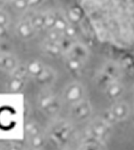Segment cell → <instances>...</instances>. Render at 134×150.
<instances>
[{
  "label": "cell",
  "mask_w": 134,
  "mask_h": 150,
  "mask_svg": "<svg viewBox=\"0 0 134 150\" xmlns=\"http://www.w3.org/2000/svg\"><path fill=\"white\" fill-rule=\"evenodd\" d=\"M101 42L134 61V0H80Z\"/></svg>",
  "instance_id": "cell-1"
},
{
  "label": "cell",
  "mask_w": 134,
  "mask_h": 150,
  "mask_svg": "<svg viewBox=\"0 0 134 150\" xmlns=\"http://www.w3.org/2000/svg\"><path fill=\"white\" fill-rule=\"evenodd\" d=\"M84 96L85 89L80 82H70L63 92V100L70 105L82 101Z\"/></svg>",
  "instance_id": "cell-2"
},
{
  "label": "cell",
  "mask_w": 134,
  "mask_h": 150,
  "mask_svg": "<svg viewBox=\"0 0 134 150\" xmlns=\"http://www.w3.org/2000/svg\"><path fill=\"white\" fill-rule=\"evenodd\" d=\"M91 105L87 100L83 99L80 102L75 103L73 105H71V117H73L75 120L82 121V120L87 119L88 117H90L91 115Z\"/></svg>",
  "instance_id": "cell-3"
},
{
  "label": "cell",
  "mask_w": 134,
  "mask_h": 150,
  "mask_svg": "<svg viewBox=\"0 0 134 150\" xmlns=\"http://www.w3.org/2000/svg\"><path fill=\"white\" fill-rule=\"evenodd\" d=\"M16 33L22 40H31L36 35V29L29 20H22L16 26Z\"/></svg>",
  "instance_id": "cell-4"
},
{
  "label": "cell",
  "mask_w": 134,
  "mask_h": 150,
  "mask_svg": "<svg viewBox=\"0 0 134 150\" xmlns=\"http://www.w3.org/2000/svg\"><path fill=\"white\" fill-rule=\"evenodd\" d=\"M109 123H107L104 119L95 120L89 127V131L93 138L97 139H103L108 134L109 131Z\"/></svg>",
  "instance_id": "cell-5"
},
{
  "label": "cell",
  "mask_w": 134,
  "mask_h": 150,
  "mask_svg": "<svg viewBox=\"0 0 134 150\" xmlns=\"http://www.w3.org/2000/svg\"><path fill=\"white\" fill-rule=\"evenodd\" d=\"M110 110L113 114V116H114V118H115V120L118 122V121H124V120H126L129 117L131 108H130L128 103L120 101V102L114 103L111 106Z\"/></svg>",
  "instance_id": "cell-6"
},
{
  "label": "cell",
  "mask_w": 134,
  "mask_h": 150,
  "mask_svg": "<svg viewBox=\"0 0 134 150\" xmlns=\"http://www.w3.org/2000/svg\"><path fill=\"white\" fill-rule=\"evenodd\" d=\"M124 93V86L118 80L113 79L108 83L106 88H105V94L109 99L115 100L118 99Z\"/></svg>",
  "instance_id": "cell-7"
},
{
  "label": "cell",
  "mask_w": 134,
  "mask_h": 150,
  "mask_svg": "<svg viewBox=\"0 0 134 150\" xmlns=\"http://www.w3.org/2000/svg\"><path fill=\"white\" fill-rule=\"evenodd\" d=\"M18 67V62L14 55L9 53H0V70L13 72Z\"/></svg>",
  "instance_id": "cell-8"
},
{
  "label": "cell",
  "mask_w": 134,
  "mask_h": 150,
  "mask_svg": "<svg viewBox=\"0 0 134 150\" xmlns=\"http://www.w3.org/2000/svg\"><path fill=\"white\" fill-rule=\"evenodd\" d=\"M25 88L24 78L12 76L6 83V90L9 93H21Z\"/></svg>",
  "instance_id": "cell-9"
},
{
  "label": "cell",
  "mask_w": 134,
  "mask_h": 150,
  "mask_svg": "<svg viewBox=\"0 0 134 150\" xmlns=\"http://www.w3.org/2000/svg\"><path fill=\"white\" fill-rule=\"evenodd\" d=\"M68 55L77 57V59L84 62L88 56V50L86 49V47L84 45L80 44V43H73L71 48L68 50Z\"/></svg>",
  "instance_id": "cell-10"
},
{
  "label": "cell",
  "mask_w": 134,
  "mask_h": 150,
  "mask_svg": "<svg viewBox=\"0 0 134 150\" xmlns=\"http://www.w3.org/2000/svg\"><path fill=\"white\" fill-rule=\"evenodd\" d=\"M36 81L39 84L42 86H46V84H50L54 79V72L50 68L45 67L44 70L38 75L37 77H35Z\"/></svg>",
  "instance_id": "cell-11"
},
{
  "label": "cell",
  "mask_w": 134,
  "mask_h": 150,
  "mask_svg": "<svg viewBox=\"0 0 134 150\" xmlns=\"http://www.w3.org/2000/svg\"><path fill=\"white\" fill-rule=\"evenodd\" d=\"M44 65L41 63L40 61L35 59V61H31L29 63L26 64V69H27V74L33 77H37L38 75L40 74L43 70H44Z\"/></svg>",
  "instance_id": "cell-12"
},
{
  "label": "cell",
  "mask_w": 134,
  "mask_h": 150,
  "mask_svg": "<svg viewBox=\"0 0 134 150\" xmlns=\"http://www.w3.org/2000/svg\"><path fill=\"white\" fill-rule=\"evenodd\" d=\"M42 47H43V50L50 56H58L63 51L59 43L50 42V41H48V40H46L43 43Z\"/></svg>",
  "instance_id": "cell-13"
},
{
  "label": "cell",
  "mask_w": 134,
  "mask_h": 150,
  "mask_svg": "<svg viewBox=\"0 0 134 150\" xmlns=\"http://www.w3.org/2000/svg\"><path fill=\"white\" fill-rule=\"evenodd\" d=\"M29 22L32 23L33 27L36 29V31L42 30L44 29V14L42 13H34L31 17H29Z\"/></svg>",
  "instance_id": "cell-14"
},
{
  "label": "cell",
  "mask_w": 134,
  "mask_h": 150,
  "mask_svg": "<svg viewBox=\"0 0 134 150\" xmlns=\"http://www.w3.org/2000/svg\"><path fill=\"white\" fill-rule=\"evenodd\" d=\"M56 96L50 92H43L39 97V108L41 110H44L46 106H48L54 100H56Z\"/></svg>",
  "instance_id": "cell-15"
},
{
  "label": "cell",
  "mask_w": 134,
  "mask_h": 150,
  "mask_svg": "<svg viewBox=\"0 0 134 150\" xmlns=\"http://www.w3.org/2000/svg\"><path fill=\"white\" fill-rule=\"evenodd\" d=\"M66 66L67 68L70 71H73V72H78L79 70H81L83 67V61L77 59V57H73V56H69L68 59H66Z\"/></svg>",
  "instance_id": "cell-16"
},
{
  "label": "cell",
  "mask_w": 134,
  "mask_h": 150,
  "mask_svg": "<svg viewBox=\"0 0 134 150\" xmlns=\"http://www.w3.org/2000/svg\"><path fill=\"white\" fill-rule=\"evenodd\" d=\"M24 131H25V134L27 136L32 137V136H35V134H41V128L38 125V123H36L34 121H28L24 125Z\"/></svg>",
  "instance_id": "cell-17"
},
{
  "label": "cell",
  "mask_w": 134,
  "mask_h": 150,
  "mask_svg": "<svg viewBox=\"0 0 134 150\" xmlns=\"http://www.w3.org/2000/svg\"><path fill=\"white\" fill-rule=\"evenodd\" d=\"M57 21V14L54 12L44 13V26L45 29L49 30L54 27V24Z\"/></svg>",
  "instance_id": "cell-18"
},
{
  "label": "cell",
  "mask_w": 134,
  "mask_h": 150,
  "mask_svg": "<svg viewBox=\"0 0 134 150\" xmlns=\"http://www.w3.org/2000/svg\"><path fill=\"white\" fill-rule=\"evenodd\" d=\"M44 144H45V140H44V137L42 136V134L29 137V145L34 149H40V148H42L44 146Z\"/></svg>",
  "instance_id": "cell-19"
},
{
  "label": "cell",
  "mask_w": 134,
  "mask_h": 150,
  "mask_svg": "<svg viewBox=\"0 0 134 150\" xmlns=\"http://www.w3.org/2000/svg\"><path fill=\"white\" fill-rule=\"evenodd\" d=\"M67 20L72 23H78L82 19V11L79 8H70L67 13Z\"/></svg>",
  "instance_id": "cell-20"
},
{
  "label": "cell",
  "mask_w": 134,
  "mask_h": 150,
  "mask_svg": "<svg viewBox=\"0 0 134 150\" xmlns=\"http://www.w3.org/2000/svg\"><path fill=\"white\" fill-rule=\"evenodd\" d=\"M64 33H61V31L57 30L54 28L52 29H49L48 33H47V39L46 40L50 41V42H56V43H60V41L63 39Z\"/></svg>",
  "instance_id": "cell-21"
},
{
  "label": "cell",
  "mask_w": 134,
  "mask_h": 150,
  "mask_svg": "<svg viewBox=\"0 0 134 150\" xmlns=\"http://www.w3.org/2000/svg\"><path fill=\"white\" fill-rule=\"evenodd\" d=\"M67 26H68L67 18L61 16V15H57V21H56V24H54V29H57V30H59L64 33V31H65Z\"/></svg>",
  "instance_id": "cell-22"
},
{
  "label": "cell",
  "mask_w": 134,
  "mask_h": 150,
  "mask_svg": "<svg viewBox=\"0 0 134 150\" xmlns=\"http://www.w3.org/2000/svg\"><path fill=\"white\" fill-rule=\"evenodd\" d=\"M103 72L108 75L109 77H111L112 79H115V77L118 74V66L114 65V64H107V65L104 67Z\"/></svg>",
  "instance_id": "cell-23"
},
{
  "label": "cell",
  "mask_w": 134,
  "mask_h": 150,
  "mask_svg": "<svg viewBox=\"0 0 134 150\" xmlns=\"http://www.w3.org/2000/svg\"><path fill=\"white\" fill-rule=\"evenodd\" d=\"M43 110L46 112L47 115H50V116L56 115L57 112L60 110V103L58 102V100L56 99V100H54L52 103H50L49 105L46 106Z\"/></svg>",
  "instance_id": "cell-24"
},
{
  "label": "cell",
  "mask_w": 134,
  "mask_h": 150,
  "mask_svg": "<svg viewBox=\"0 0 134 150\" xmlns=\"http://www.w3.org/2000/svg\"><path fill=\"white\" fill-rule=\"evenodd\" d=\"M12 73V76H16V77H20V78H24L25 79V76H27V69H26V65L25 66H19L15 69Z\"/></svg>",
  "instance_id": "cell-25"
},
{
  "label": "cell",
  "mask_w": 134,
  "mask_h": 150,
  "mask_svg": "<svg viewBox=\"0 0 134 150\" xmlns=\"http://www.w3.org/2000/svg\"><path fill=\"white\" fill-rule=\"evenodd\" d=\"M12 4L18 11H25L29 7L27 0H13Z\"/></svg>",
  "instance_id": "cell-26"
},
{
  "label": "cell",
  "mask_w": 134,
  "mask_h": 150,
  "mask_svg": "<svg viewBox=\"0 0 134 150\" xmlns=\"http://www.w3.org/2000/svg\"><path fill=\"white\" fill-rule=\"evenodd\" d=\"M9 16L6 12H4L2 8H0V26L9 27Z\"/></svg>",
  "instance_id": "cell-27"
},
{
  "label": "cell",
  "mask_w": 134,
  "mask_h": 150,
  "mask_svg": "<svg viewBox=\"0 0 134 150\" xmlns=\"http://www.w3.org/2000/svg\"><path fill=\"white\" fill-rule=\"evenodd\" d=\"M102 119H104L107 123H109V124H112V123H114V122H118L115 120V118H114V116H113V114L111 112L110 110H106V112H104L103 118H102Z\"/></svg>",
  "instance_id": "cell-28"
},
{
  "label": "cell",
  "mask_w": 134,
  "mask_h": 150,
  "mask_svg": "<svg viewBox=\"0 0 134 150\" xmlns=\"http://www.w3.org/2000/svg\"><path fill=\"white\" fill-rule=\"evenodd\" d=\"M75 35H77V30H75V26L68 24V26L66 27L65 31H64V35L66 38H68V39H72V38L75 37Z\"/></svg>",
  "instance_id": "cell-29"
},
{
  "label": "cell",
  "mask_w": 134,
  "mask_h": 150,
  "mask_svg": "<svg viewBox=\"0 0 134 150\" xmlns=\"http://www.w3.org/2000/svg\"><path fill=\"white\" fill-rule=\"evenodd\" d=\"M7 35V27L0 26V39H3Z\"/></svg>",
  "instance_id": "cell-30"
},
{
  "label": "cell",
  "mask_w": 134,
  "mask_h": 150,
  "mask_svg": "<svg viewBox=\"0 0 134 150\" xmlns=\"http://www.w3.org/2000/svg\"><path fill=\"white\" fill-rule=\"evenodd\" d=\"M27 1H28V4H29V7H33V6L35 7L40 4L43 0H27Z\"/></svg>",
  "instance_id": "cell-31"
},
{
  "label": "cell",
  "mask_w": 134,
  "mask_h": 150,
  "mask_svg": "<svg viewBox=\"0 0 134 150\" xmlns=\"http://www.w3.org/2000/svg\"><path fill=\"white\" fill-rule=\"evenodd\" d=\"M3 3H4V0H0V8H2Z\"/></svg>",
  "instance_id": "cell-32"
},
{
  "label": "cell",
  "mask_w": 134,
  "mask_h": 150,
  "mask_svg": "<svg viewBox=\"0 0 134 150\" xmlns=\"http://www.w3.org/2000/svg\"><path fill=\"white\" fill-rule=\"evenodd\" d=\"M132 94H133V96H134V86H133V88H132Z\"/></svg>",
  "instance_id": "cell-33"
},
{
  "label": "cell",
  "mask_w": 134,
  "mask_h": 150,
  "mask_svg": "<svg viewBox=\"0 0 134 150\" xmlns=\"http://www.w3.org/2000/svg\"><path fill=\"white\" fill-rule=\"evenodd\" d=\"M4 1H11V2H12L13 0H4Z\"/></svg>",
  "instance_id": "cell-34"
}]
</instances>
